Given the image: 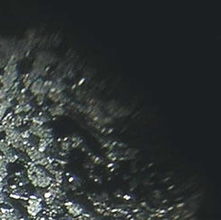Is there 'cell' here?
<instances>
[{
	"label": "cell",
	"instance_id": "obj_1",
	"mask_svg": "<svg viewBox=\"0 0 221 220\" xmlns=\"http://www.w3.org/2000/svg\"><path fill=\"white\" fill-rule=\"evenodd\" d=\"M44 82L42 79H36L34 81L32 84L30 85V91L35 96H38L40 94H43Z\"/></svg>",
	"mask_w": 221,
	"mask_h": 220
},
{
	"label": "cell",
	"instance_id": "obj_2",
	"mask_svg": "<svg viewBox=\"0 0 221 220\" xmlns=\"http://www.w3.org/2000/svg\"><path fill=\"white\" fill-rule=\"evenodd\" d=\"M28 212L32 216H35L42 209V206L40 204V200H29L28 201Z\"/></svg>",
	"mask_w": 221,
	"mask_h": 220
},
{
	"label": "cell",
	"instance_id": "obj_3",
	"mask_svg": "<svg viewBox=\"0 0 221 220\" xmlns=\"http://www.w3.org/2000/svg\"><path fill=\"white\" fill-rule=\"evenodd\" d=\"M49 112L52 116H61L64 113V108L62 107V105L56 104V105L50 106L49 109Z\"/></svg>",
	"mask_w": 221,
	"mask_h": 220
},
{
	"label": "cell",
	"instance_id": "obj_4",
	"mask_svg": "<svg viewBox=\"0 0 221 220\" xmlns=\"http://www.w3.org/2000/svg\"><path fill=\"white\" fill-rule=\"evenodd\" d=\"M0 219L2 220H17V217L13 213H1L0 212Z\"/></svg>",
	"mask_w": 221,
	"mask_h": 220
},
{
	"label": "cell",
	"instance_id": "obj_5",
	"mask_svg": "<svg viewBox=\"0 0 221 220\" xmlns=\"http://www.w3.org/2000/svg\"><path fill=\"white\" fill-rule=\"evenodd\" d=\"M10 144L6 143V141H0V151H2L4 154L6 153L7 151L10 150Z\"/></svg>",
	"mask_w": 221,
	"mask_h": 220
},
{
	"label": "cell",
	"instance_id": "obj_6",
	"mask_svg": "<svg viewBox=\"0 0 221 220\" xmlns=\"http://www.w3.org/2000/svg\"><path fill=\"white\" fill-rule=\"evenodd\" d=\"M21 122H22V118L20 115H18V116H16L15 118H14L13 122L12 123V125L18 127V126H20V125L21 124Z\"/></svg>",
	"mask_w": 221,
	"mask_h": 220
},
{
	"label": "cell",
	"instance_id": "obj_7",
	"mask_svg": "<svg viewBox=\"0 0 221 220\" xmlns=\"http://www.w3.org/2000/svg\"><path fill=\"white\" fill-rule=\"evenodd\" d=\"M0 106L6 107V108H7V109H8L9 107H11L12 106L11 101H8L7 99L2 100V101H0Z\"/></svg>",
	"mask_w": 221,
	"mask_h": 220
},
{
	"label": "cell",
	"instance_id": "obj_8",
	"mask_svg": "<svg viewBox=\"0 0 221 220\" xmlns=\"http://www.w3.org/2000/svg\"><path fill=\"white\" fill-rule=\"evenodd\" d=\"M7 90H6L5 88H0V101H2V100L6 99V94H7Z\"/></svg>",
	"mask_w": 221,
	"mask_h": 220
},
{
	"label": "cell",
	"instance_id": "obj_9",
	"mask_svg": "<svg viewBox=\"0 0 221 220\" xmlns=\"http://www.w3.org/2000/svg\"><path fill=\"white\" fill-rule=\"evenodd\" d=\"M44 97H45V95H44V94H40L38 96H36V101H37V103H38L39 105L43 104Z\"/></svg>",
	"mask_w": 221,
	"mask_h": 220
},
{
	"label": "cell",
	"instance_id": "obj_10",
	"mask_svg": "<svg viewBox=\"0 0 221 220\" xmlns=\"http://www.w3.org/2000/svg\"><path fill=\"white\" fill-rule=\"evenodd\" d=\"M6 164H7V161L6 160V158L5 157H0V169L6 168Z\"/></svg>",
	"mask_w": 221,
	"mask_h": 220
},
{
	"label": "cell",
	"instance_id": "obj_11",
	"mask_svg": "<svg viewBox=\"0 0 221 220\" xmlns=\"http://www.w3.org/2000/svg\"><path fill=\"white\" fill-rule=\"evenodd\" d=\"M6 130V125H1L0 126V133Z\"/></svg>",
	"mask_w": 221,
	"mask_h": 220
},
{
	"label": "cell",
	"instance_id": "obj_12",
	"mask_svg": "<svg viewBox=\"0 0 221 220\" xmlns=\"http://www.w3.org/2000/svg\"><path fill=\"white\" fill-rule=\"evenodd\" d=\"M3 200H4V199H3V197H2V195L0 194V204H2V203L4 202Z\"/></svg>",
	"mask_w": 221,
	"mask_h": 220
}]
</instances>
